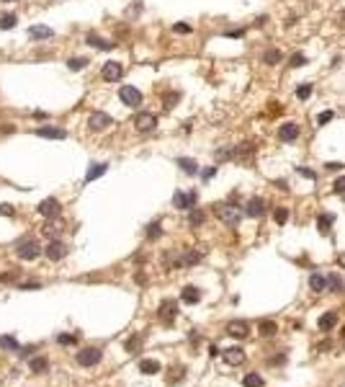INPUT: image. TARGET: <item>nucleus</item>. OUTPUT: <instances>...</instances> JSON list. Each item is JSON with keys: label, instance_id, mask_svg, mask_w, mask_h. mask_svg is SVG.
<instances>
[{"label": "nucleus", "instance_id": "nucleus-6", "mask_svg": "<svg viewBox=\"0 0 345 387\" xmlns=\"http://www.w3.org/2000/svg\"><path fill=\"white\" fill-rule=\"evenodd\" d=\"M75 359L80 367H96L101 362V348H83V351H77Z\"/></svg>", "mask_w": 345, "mask_h": 387}, {"label": "nucleus", "instance_id": "nucleus-16", "mask_svg": "<svg viewBox=\"0 0 345 387\" xmlns=\"http://www.w3.org/2000/svg\"><path fill=\"white\" fill-rule=\"evenodd\" d=\"M39 212L44 214V217H57L59 214V202L57 199H44L39 204Z\"/></svg>", "mask_w": 345, "mask_h": 387}, {"label": "nucleus", "instance_id": "nucleus-22", "mask_svg": "<svg viewBox=\"0 0 345 387\" xmlns=\"http://www.w3.org/2000/svg\"><path fill=\"white\" fill-rule=\"evenodd\" d=\"M178 165L188 176H196L198 173V163H196V160H191V158H178Z\"/></svg>", "mask_w": 345, "mask_h": 387}, {"label": "nucleus", "instance_id": "nucleus-51", "mask_svg": "<svg viewBox=\"0 0 345 387\" xmlns=\"http://www.w3.org/2000/svg\"><path fill=\"white\" fill-rule=\"evenodd\" d=\"M172 101H178V93H172V96H168V98H165V106H172Z\"/></svg>", "mask_w": 345, "mask_h": 387}, {"label": "nucleus", "instance_id": "nucleus-10", "mask_svg": "<svg viewBox=\"0 0 345 387\" xmlns=\"http://www.w3.org/2000/svg\"><path fill=\"white\" fill-rule=\"evenodd\" d=\"M119 98L126 106H132V109H137V106L142 103V93L137 91V88H132V85H124L121 91H119Z\"/></svg>", "mask_w": 345, "mask_h": 387}, {"label": "nucleus", "instance_id": "nucleus-1", "mask_svg": "<svg viewBox=\"0 0 345 387\" xmlns=\"http://www.w3.org/2000/svg\"><path fill=\"white\" fill-rule=\"evenodd\" d=\"M242 209L240 206H234V204H216V217H219L224 224H240V220H242Z\"/></svg>", "mask_w": 345, "mask_h": 387}, {"label": "nucleus", "instance_id": "nucleus-13", "mask_svg": "<svg viewBox=\"0 0 345 387\" xmlns=\"http://www.w3.org/2000/svg\"><path fill=\"white\" fill-rule=\"evenodd\" d=\"M227 333H230L232 338H245L250 333V326L245 320H232L230 326H227Z\"/></svg>", "mask_w": 345, "mask_h": 387}, {"label": "nucleus", "instance_id": "nucleus-8", "mask_svg": "<svg viewBox=\"0 0 345 387\" xmlns=\"http://www.w3.org/2000/svg\"><path fill=\"white\" fill-rule=\"evenodd\" d=\"M44 253H47V258H49V261H62V258H65V256L70 253V248H67L62 240H52L49 245L44 248Z\"/></svg>", "mask_w": 345, "mask_h": 387}, {"label": "nucleus", "instance_id": "nucleus-44", "mask_svg": "<svg viewBox=\"0 0 345 387\" xmlns=\"http://www.w3.org/2000/svg\"><path fill=\"white\" fill-rule=\"evenodd\" d=\"M299 176H304V178H312V181L317 178V176H314V170H309V168H299Z\"/></svg>", "mask_w": 345, "mask_h": 387}, {"label": "nucleus", "instance_id": "nucleus-52", "mask_svg": "<svg viewBox=\"0 0 345 387\" xmlns=\"http://www.w3.org/2000/svg\"><path fill=\"white\" fill-rule=\"evenodd\" d=\"M21 289H39V284L31 282V284H21Z\"/></svg>", "mask_w": 345, "mask_h": 387}, {"label": "nucleus", "instance_id": "nucleus-46", "mask_svg": "<svg viewBox=\"0 0 345 387\" xmlns=\"http://www.w3.org/2000/svg\"><path fill=\"white\" fill-rule=\"evenodd\" d=\"M175 31L178 34H191V26L188 23H175Z\"/></svg>", "mask_w": 345, "mask_h": 387}, {"label": "nucleus", "instance_id": "nucleus-36", "mask_svg": "<svg viewBox=\"0 0 345 387\" xmlns=\"http://www.w3.org/2000/svg\"><path fill=\"white\" fill-rule=\"evenodd\" d=\"M273 220H276L278 224H284V222L288 220V209H286V206H278V209L273 212Z\"/></svg>", "mask_w": 345, "mask_h": 387}, {"label": "nucleus", "instance_id": "nucleus-31", "mask_svg": "<svg viewBox=\"0 0 345 387\" xmlns=\"http://www.w3.org/2000/svg\"><path fill=\"white\" fill-rule=\"evenodd\" d=\"M188 224H191V227H198V224H204V212H201V209H191V214H188Z\"/></svg>", "mask_w": 345, "mask_h": 387}, {"label": "nucleus", "instance_id": "nucleus-17", "mask_svg": "<svg viewBox=\"0 0 345 387\" xmlns=\"http://www.w3.org/2000/svg\"><path fill=\"white\" fill-rule=\"evenodd\" d=\"M180 300H183L186 305H196L198 300H201V289H198V286H186V289L180 292Z\"/></svg>", "mask_w": 345, "mask_h": 387}, {"label": "nucleus", "instance_id": "nucleus-38", "mask_svg": "<svg viewBox=\"0 0 345 387\" xmlns=\"http://www.w3.org/2000/svg\"><path fill=\"white\" fill-rule=\"evenodd\" d=\"M16 16H3V19H0V29H13L16 26Z\"/></svg>", "mask_w": 345, "mask_h": 387}, {"label": "nucleus", "instance_id": "nucleus-18", "mask_svg": "<svg viewBox=\"0 0 345 387\" xmlns=\"http://www.w3.org/2000/svg\"><path fill=\"white\" fill-rule=\"evenodd\" d=\"M106 170H108V165H106V163H93V165L88 168V173H85V181H88V183H90V181H96V178H101V176L106 173Z\"/></svg>", "mask_w": 345, "mask_h": 387}, {"label": "nucleus", "instance_id": "nucleus-9", "mask_svg": "<svg viewBox=\"0 0 345 387\" xmlns=\"http://www.w3.org/2000/svg\"><path fill=\"white\" fill-rule=\"evenodd\" d=\"M172 204L178 206V209H193L196 206V191H175L172 194Z\"/></svg>", "mask_w": 345, "mask_h": 387}, {"label": "nucleus", "instance_id": "nucleus-54", "mask_svg": "<svg viewBox=\"0 0 345 387\" xmlns=\"http://www.w3.org/2000/svg\"><path fill=\"white\" fill-rule=\"evenodd\" d=\"M3 3H13V0H3Z\"/></svg>", "mask_w": 345, "mask_h": 387}, {"label": "nucleus", "instance_id": "nucleus-20", "mask_svg": "<svg viewBox=\"0 0 345 387\" xmlns=\"http://www.w3.org/2000/svg\"><path fill=\"white\" fill-rule=\"evenodd\" d=\"M309 286H312V292H322V289H327V276H322V274H312L309 276Z\"/></svg>", "mask_w": 345, "mask_h": 387}, {"label": "nucleus", "instance_id": "nucleus-53", "mask_svg": "<svg viewBox=\"0 0 345 387\" xmlns=\"http://www.w3.org/2000/svg\"><path fill=\"white\" fill-rule=\"evenodd\" d=\"M340 168H343L340 163H327V170H340Z\"/></svg>", "mask_w": 345, "mask_h": 387}, {"label": "nucleus", "instance_id": "nucleus-12", "mask_svg": "<svg viewBox=\"0 0 345 387\" xmlns=\"http://www.w3.org/2000/svg\"><path fill=\"white\" fill-rule=\"evenodd\" d=\"M224 362L230 364V367H237V364H242L245 362V351L240 348V346H232V348H224Z\"/></svg>", "mask_w": 345, "mask_h": 387}, {"label": "nucleus", "instance_id": "nucleus-15", "mask_svg": "<svg viewBox=\"0 0 345 387\" xmlns=\"http://www.w3.org/2000/svg\"><path fill=\"white\" fill-rule=\"evenodd\" d=\"M36 134L44 137V140H65L67 137V132L65 129H57V127H39V129H36Z\"/></svg>", "mask_w": 345, "mask_h": 387}, {"label": "nucleus", "instance_id": "nucleus-49", "mask_svg": "<svg viewBox=\"0 0 345 387\" xmlns=\"http://www.w3.org/2000/svg\"><path fill=\"white\" fill-rule=\"evenodd\" d=\"M16 274H0V282H13Z\"/></svg>", "mask_w": 345, "mask_h": 387}, {"label": "nucleus", "instance_id": "nucleus-30", "mask_svg": "<svg viewBox=\"0 0 345 387\" xmlns=\"http://www.w3.org/2000/svg\"><path fill=\"white\" fill-rule=\"evenodd\" d=\"M242 385H245V387H263V377L255 374V372H250V374L242 377Z\"/></svg>", "mask_w": 345, "mask_h": 387}, {"label": "nucleus", "instance_id": "nucleus-32", "mask_svg": "<svg viewBox=\"0 0 345 387\" xmlns=\"http://www.w3.org/2000/svg\"><path fill=\"white\" fill-rule=\"evenodd\" d=\"M0 348H8V351H18V341L13 336H0Z\"/></svg>", "mask_w": 345, "mask_h": 387}, {"label": "nucleus", "instance_id": "nucleus-2", "mask_svg": "<svg viewBox=\"0 0 345 387\" xmlns=\"http://www.w3.org/2000/svg\"><path fill=\"white\" fill-rule=\"evenodd\" d=\"M16 253H18V258H21V261H34L36 256H39V243H36V240H23V243H18Z\"/></svg>", "mask_w": 345, "mask_h": 387}, {"label": "nucleus", "instance_id": "nucleus-41", "mask_svg": "<svg viewBox=\"0 0 345 387\" xmlns=\"http://www.w3.org/2000/svg\"><path fill=\"white\" fill-rule=\"evenodd\" d=\"M288 65H291V67H302V65H307V57H304V55H294Z\"/></svg>", "mask_w": 345, "mask_h": 387}, {"label": "nucleus", "instance_id": "nucleus-33", "mask_svg": "<svg viewBox=\"0 0 345 387\" xmlns=\"http://www.w3.org/2000/svg\"><path fill=\"white\" fill-rule=\"evenodd\" d=\"M214 158L219 160V163H222V160H230V158H234V147H222V150H216Z\"/></svg>", "mask_w": 345, "mask_h": 387}, {"label": "nucleus", "instance_id": "nucleus-14", "mask_svg": "<svg viewBox=\"0 0 345 387\" xmlns=\"http://www.w3.org/2000/svg\"><path fill=\"white\" fill-rule=\"evenodd\" d=\"M263 212H266V202H263L260 196H252L248 202V206H245V214H248V217H260Z\"/></svg>", "mask_w": 345, "mask_h": 387}, {"label": "nucleus", "instance_id": "nucleus-27", "mask_svg": "<svg viewBox=\"0 0 345 387\" xmlns=\"http://www.w3.org/2000/svg\"><path fill=\"white\" fill-rule=\"evenodd\" d=\"M330 224H332V214H320V220H317V230H320L322 235H330Z\"/></svg>", "mask_w": 345, "mask_h": 387}, {"label": "nucleus", "instance_id": "nucleus-40", "mask_svg": "<svg viewBox=\"0 0 345 387\" xmlns=\"http://www.w3.org/2000/svg\"><path fill=\"white\" fill-rule=\"evenodd\" d=\"M137 348H139V338H129V341H126V351H129V354H137Z\"/></svg>", "mask_w": 345, "mask_h": 387}, {"label": "nucleus", "instance_id": "nucleus-23", "mask_svg": "<svg viewBox=\"0 0 345 387\" xmlns=\"http://www.w3.org/2000/svg\"><path fill=\"white\" fill-rule=\"evenodd\" d=\"M29 34H31V39H52L54 37V31L47 29V26H31Z\"/></svg>", "mask_w": 345, "mask_h": 387}, {"label": "nucleus", "instance_id": "nucleus-5", "mask_svg": "<svg viewBox=\"0 0 345 387\" xmlns=\"http://www.w3.org/2000/svg\"><path fill=\"white\" fill-rule=\"evenodd\" d=\"M134 127H137L139 132H152L157 127V116L150 114V111H142V114L134 116Z\"/></svg>", "mask_w": 345, "mask_h": 387}, {"label": "nucleus", "instance_id": "nucleus-3", "mask_svg": "<svg viewBox=\"0 0 345 387\" xmlns=\"http://www.w3.org/2000/svg\"><path fill=\"white\" fill-rule=\"evenodd\" d=\"M299 134H302V127H299L296 122H286V124L278 127V140L281 142H294V140H299Z\"/></svg>", "mask_w": 345, "mask_h": 387}, {"label": "nucleus", "instance_id": "nucleus-43", "mask_svg": "<svg viewBox=\"0 0 345 387\" xmlns=\"http://www.w3.org/2000/svg\"><path fill=\"white\" fill-rule=\"evenodd\" d=\"M332 191H335V194H343V191H345V176L338 178V181L332 183Z\"/></svg>", "mask_w": 345, "mask_h": 387}, {"label": "nucleus", "instance_id": "nucleus-19", "mask_svg": "<svg viewBox=\"0 0 345 387\" xmlns=\"http://www.w3.org/2000/svg\"><path fill=\"white\" fill-rule=\"evenodd\" d=\"M139 372L142 374H157L160 372V362H157V359H142V362H139Z\"/></svg>", "mask_w": 345, "mask_h": 387}, {"label": "nucleus", "instance_id": "nucleus-26", "mask_svg": "<svg viewBox=\"0 0 345 387\" xmlns=\"http://www.w3.org/2000/svg\"><path fill=\"white\" fill-rule=\"evenodd\" d=\"M327 284H330V292H338V294L345 289V282H343L340 274H330L327 276Z\"/></svg>", "mask_w": 345, "mask_h": 387}, {"label": "nucleus", "instance_id": "nucleus-28", "mask_svg": "<svg viewBox=\"0 0 345 387\" xmlns=\"http://www.w3.org/2000/svg\"><path fill=\"white\" fill-rule=\"evenodd\" d=\"M88 44H93L96 49H111L114 47V41H106L101 37H96V34H88Z\"/></svg>", "mask_w": 345, "mask_h": 387}, {"label": "nucleus", "instance_id": "nucleus-29", "mask_svg": "<svg viewBox=\"0 0 345 387\" xmlns=\"http://www.w3.org/2000/svg\"><path fill=\"white\" fill-rule=\"evenodd\" d=\"M263 62H266V65H278L281 62V49H266L263 52Z\"/></svg>", "mask_w": 345, "mask_h": 387}, {"label": "nucleus", "instance_id": "nucleus-47", "mask_svg": "<svg viewBox=\"0 0 345 387\" xmlns=\"http://www.w3.org/2000/svg\"><path fill=\"white\" fill-rule=\"evenodd\" d=\"M227 37H230V39H240V37H245V31H242V29H237V31H227Z\"/></svg>", "mask_w": 345, "mask_h": 387}, {"label": "nucleus", "instance_id": "nucleus-24", "mask_svg": "<svg viewBox=\"0 0 345 387\" xmlns=\"http://www.w3.org/2000/svg\"><path fill=\"white\" fill-rule=\"evenodd\" d=\"M258 330H260V336H266V338H273V336H276V330H278V326H276L273 320H260Z\"/></svg>", "mask_w": 345, "mask_h": 387}, {"label": "nucleus", "instance_id": "nucleus-11", "mask_svg": "<svg viewBox=\"0 0 345 387\" xmlns=\"http://www.w3.org/2000/svg\"><path fill=\"white\" fill-rule=\"evenodd\" d=\"M121 75H124V67L119 65V62H106L103 65V80H108V83L121 80Z\"/></svg>", "mask_w": 345, "mask_h": 387}, {"label": "nucleus", "instance_id": "nucleus-34", "mask_svg": "<svg viewBox=\"0 0 345 387\" xmlns=\"http://www.w3.org/2000/svg\"><path fill=\"white\" fill-rule=\"evenodd\" d=\"M309 96H312V85L309 83H304V85L296 88V98H299V101H307Z\"/></svg>", "mask_w": 345, "mask_h": 387}, {"label": "nucleus", "instance_id": "nucleus-45", "mask_svg": "<svg viewBox=\"0 0 345 387\" xmlns=\"http://www.w3.org/2000/svg\"><path fill=\"white\" fill-rule=\"evenodd\" d=\"M0 214H3V217H5V214L11 217V214H13V206H11V204H0Z\"/></svg>", "mask_w": 345, "mask_h": 387}, {"label": "nucleus", "instance_id": "nucleus-39", "mask_svg": "<svg viewBox=\"0 0 345 387\" xmlns=\"http://www.w3.org/2000/svg\"><path fill=\"white\" fill-rule=\"evenodd\" d=\"M75 336H70V333H62V336H57V344H62V346H72L75 344Z\"/></svg>", "mask_w": 345, "mask_h": 387}, {"label": "nucleus", "instance_id": "nucleus-48", "mask_svg": "<svg viewBox=\"0 0 345 387\" xmlns=\"http://www.w3.org/2000/svg\"><path fill=\"white\" fill-rule=\"evenodd\" d=\"M214 173H216V165H211V168H206V170H204V178H206V181H209V178H211Z\"/></svg>", "mask_w": 345, "mask_h": 387}, {"label": "nucleus", "instance_id": "nucleus-50", "mask_svg": "<svg viewBox=\"0 0 345 387\" xmlns=\"http://www.w3.org/2000/svg\"><path fill=\"white\" fill-rule=\"evenodd\" d=\"M338 26H340V29H345V11L338 13Z\"/></svg>", "mask_w": 345, "mask_h": 387}, {"label": "nucleus", "instance_id": "nucleus-7", "mask_svg": "<svg viewBox=\"0 0 345 387\" xmlns=\"http://www.w3.org/2000/svg\"><path fill=\"white\" fill-rule=\"evenodd\" d=\"M175 315H178V302H175V300H162V302H160L157 318H160L162 323H172V320H175Z\"/></svg>", "mask_w": 345, "mask_h": 387}, {"label": "nucleus", "instance_id": "nucleus-21", "mask_svg": "<svg viewBox=\"0 0 345 387\" xmlns=\"http://www.w3.org/2000/svg\"><path fill=\"white\" fill-rule=\"evenodd\" d=\"M338 326V312H325L320 318V330H332Z\"/></svg>", "mask_w": 345, "mask_h": 387}, {"label": "nucleus", "instance_id": "nucleus-4", "mask_svg": "<svg viewBox=\"0 0 345 387\" xmlns=\"http://www.w3.org/2000/svg\"><path fill=\"white\" fill-rule=\"evenodd\" d=\"M114 124V119L108 114H103V111H93L88 116V127L93 129V132H101V129H106V127H111Z\"/></svg>", "mask_w": 345, "mask_h": 387}, {"label": "nucleus", "instance_id": "nucleus-37", "mask_svg": "<svg viewBox=\"0 0 345 387\" xmlns=\"http://www.w3.org/2000/svg\"><path fill=\"white\" fill-rule=\"evenodd\" d=\"M160 235H162V230H160V222H152L150 227H147V238H152V240H155V238H160Z\"/></svg>", "mask_w": 345, "mask_h": 387}, {"label": "nucleus", "instance_id": "nucleus-35", "mask_svg": "<svg viewBox=\"0 0 345 387\" xmlns=\"http://www.w3.org/2000/svg\"><path fill=\"white\" fill-rule=\"evenodd\" d=\"M67 67H70V70H83V67H88V60H85V57H72V60L67 62Z\"/></svg>", "mask_w": 345, "mask_h": 387}, {"label": "nucleus", "instance_id": "nucleus-25", "mask_svg": "<svg viewBox=\"0 0 345 387\" xmlns=\"http://www.w3.org/2000/svg\"><path fill=\"white\" fill-rule=\"evenodd\" d=\"M29 369H31V372H36V374H41V372H47V369H49V362L44 356H34L31 362H29Z\"/></svg>", "mask_w": 345, "mask_h": 387}, {"label": "nucleus", "instance_id": "nucleus-42", "mask_svg": "<svg viewBox=\"0 0 345 387\" xmlns=\"http://www.w3.org/2000/svg\"><path fill=\"white\" fill-rule=\"evenodd\" d=\"M332 116H335L332 111H322L320 116H317V124H327V122H332Z\"/></svg>", "mask_w": 345, "mask_h": 387}]
</instances>
